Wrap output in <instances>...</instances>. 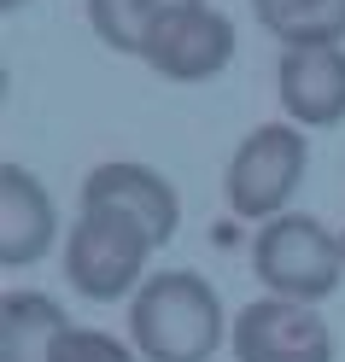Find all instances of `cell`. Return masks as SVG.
Instances as JSON below:
<instances>
[{"label":"cell","instance_id":"ba28073f","mask_svg":"<svg viewBox=\"0 0 345 362\" xmlns=\"http://www.w3.org/2000/svg\"><path fill=\"white\" fill-rule=\"evenodd\" d=\"M82 205H106V211L135 216L158 245H170L176 228H181V193L152 164H135V158H118V164H94V170H88Z\"/></svg>","mask_w":345,"mask_h":362},{"label":"cell","instance_id":"4fadbf2b","mask_svg":"<svg viewBox=\"0 0 345 362\" xmlns=\"http://www.w3.org/2000/svg\"><path fill=\"white\" fill-rule=\"evenodd\" d=\"M53 362H141V351L129 345V339L106 333V327H64L59 345H53Z\"/></svg>","mask_w":345,"mask_h":362},{"label":"cell","instance_id":"6da1fadb","mask_svg":"<svg viewBox=\"0 0 345 362\" xmlns=\"http://www.w3.org/2000/svg\"><path fill=\"white\" fill-rule=\"evenodd\" d=\"M222 339V298L193 269H158L129 298V345L141 362H211Z\"/></svg>","mask_w":345,"mask_h":362},{"label":"cell","instance_id":"7a4b0ae2","mask_svg":"<svg viewBox=\"0 0 345 362\" xmlns=\"http://www.w3.org/2000/svg\"><path fill=\"white\" fill-rule=\"evenodd\" d=\"M158 252V240L123 211L106 205H82V216L64 234V281L77 298L88 304H111V298H135L147 286V263Z\"/></svg>","mask_w":345,"mask_h":362},{"label":"cell","instance_id":"3957f363","mask_svg":"<svg viewBox=\"0 0 345 362\" xmlns=\"http://www.w3.org/2000/svg\"><path fill=\"white\" fill-rule=\"evenodd\" d=\"M251 275L264 281L269 298L293 304H322L345 281V245L322 228L316 216L287 211L251 234Z\"/></svg>","mask_w":345,"mask_h":362},{"label":"cell","instance_id":"9c48e42d","mask_svg":"<svg viewBox=\"0 0 345 362\" xmlns=\"http://www.w3.org/2000/svg\"><path fill=\"white\" fill-rule=\"evenodd\" d=\"M59 240V205L41 187V175L24 164H0V263L30 269Z\"/></svg>","mask_w":345,"mask_h":362},{"label":"cell","instance_id":"5bb4252c","mask_svg":"<svg viewBox=\"0 0 345 362\" xmlns=\"http://www.w3.org/2000/svg\"><path fill=\"white\" fill-rule=\"evenodd\" d=\"M0 6H6V12H18V6H24V0H0Z\"/></svg>","mask_w":345,"mask_h":362},{"label":"cell","instance_id":"8fae6325","mask_svg":"<svg viewBox=\"0 0 345 362\" xmlns=\"http://www.w3.org/2000/svg\"><path fill=\"white\" fill-rule=\"evenodd\" d=\"M251 18L281 41H345V0H251Z\"/></svg>","mask_w":345,"mask_h":362},{"label":"cell","instance_id":"30bf717a","mask_svg":"<svg viewBox=\"0 0 345 362\" xmlns=\"http://www.w3.org/2000/svg\"><path fill=\"white\" fill-rule=\"evenodd\" d=\"M64 327H71V315L47 292L12 286L0 298V362H53V345Z\"/></svg>","mask_w":345,"mask_h":362},{"label":"cell","instance_id":"7c38bea8","mask_svg":"<svg viewBox=\"0 0 345 362\" xmlns=\"http://www.w3.org/2000/svg\"><path fill=\"white\" fill-rule=\"evenodd\" d=\"M176 6H193V0H88V24H94V35L106 41L111 53L141 59L152 24L170 18Z\"/></svg>","mask_w":345,"mask_h":362},{"label":"cell","instance_id":"5b68a950","mask_svg":"<svg viewBox=\"0 0 345 362\" xmlns=\"http://www.w3.org/2000/svg\"><path fill=\"white\" fill-rule=\"evenodd\" d=\"M141 64L158 71L164 82H211L234 64V24L228 12H217L211 0H193V6H176L170 18H158Z\"/></svg>","mask_w":345,"mask_h":362},{"label":"cell","instance_id":"52a82bcc","mask_svg":"<svg viewBox=\"0 0 345 362\" xmlns=\"http://www.w3.org/2000/svg\"><path fill=\"white\" fill-rule=\"evenodd\" d=\"M275 94H281L287 123H298V129L345 123V41H298V47H281Z\"/></svg>","mask_w":345,"mask_h":362},{"label":"cell","instance_id":"8992f818","mask_svg":"<svg viewBox=\"0 0 345 362\" xmlns=\"http://www.w3.org/2000/svg\"><path fill=\"white\" fill-rule=\"evenodd\" d=\"M228 351L234 362H334V333L316 304L264 292L228 322Z\"/></svg>","mask_w":345,"mask_h":362},{"label":"cell","instance_id":"277c9868","mask_svg":"<svg viewBox=\"0 0 345 362\" xmlns=\"http://www.w3.org/2000/svg\"><path fill=\"white\" fill-rule=\"evenodd\" d=\"M305 164H310V146H305V129L298 123H258L222 170L228 211L258 222V228L275 222V216H287L298 181H305Z\"/></svg>","mask_w":345,"mask_h":362}]
</instances>
